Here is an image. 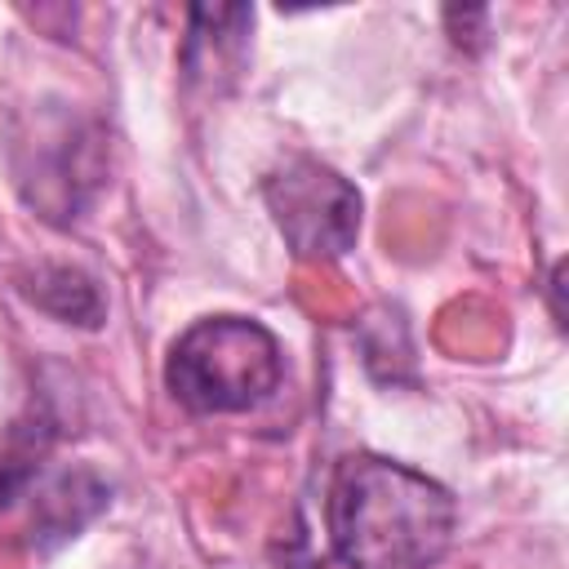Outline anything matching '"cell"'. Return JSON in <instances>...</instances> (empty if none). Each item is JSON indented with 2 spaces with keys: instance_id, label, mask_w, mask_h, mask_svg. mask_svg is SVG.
<instances>
[{
  "instance_id": "6da1fadb",
  "label": "cell",
  "mask_w": 569,
  "mask_h": 569,
  "mask_svg": "<svg viewBox=\"0 0 569 569\" xmlns=\"http://www.w3.org/2000/svg\"><path fill=\"white\" fill-rule=\"evenodd\" d=\"M325 516L333 556L347 569H427L445 556L458 507L422 471L351 453L333 467Z\"/></svg>"
},
{
  "instance_id": "7a4b0ae2",
  "label": "cell",
  "mask_w": 569,
  "mask_h": 569,
  "mask_svg": "<svg viewBox=\"0 0 569 569\" xmlns=\"http://www.w3.org/2000/svg\"><path fill=\"white\" fill-rule=\"evenodd\" d=\"M280 342L244 316L196 320L164 365L169 391L191 413H244L280 387Z\"/></svg>"
},
{
  "instance_id": "3957f363",
  "label": "cell",
  "mask_w": 569,
  "mask_h": 569,
  "mask_svg": "<svg viewBox=\"0 0 569 569\" xmlns=\"http://www.w3.org/2000/svg\"><path fill=\"white\" fill-rule=\"evenodd\" d=\"M18 182L53 222H71L102 182V133L67 107L36 116L18 142Z\"/></svg>"
},
{
  "instance_id": "277c9868",
  "label": "cell",
  "mask_w": 569,
  "mask_h": 569,
  "mask_svg": "<svg viewBox=\"0 0 569 569\" xmlns=\"http://www.w3.org/2000/svg\"><path fill=\"white\" fill-rule=\"evenodd\" d=\"M267 204L298 258H338L360 231V191L316 160H289L267 178Z\"/></svg>"
},
{
  "instance_id": "5b68a950",
  "label": "cell",
  "mask_w": 569,
  "mask_h": 569,
  "mask_svg": "<svg viewBox=\"0 0 569 569\" xmlns=\"http://www.w3.org/2000/svg\"><path fill=\"white\" fill-rule=\"evenodd\" d=\"M36 498H31V542L36 551H53L58 542L76 538L107 502L111 489L89 471V467H71V471H53V476H36Z\"/></svg>"
},
{
  "instance_id": "8992f818",
  "label": "cell",
  "mask_w": 569,
  "mask_h": 569,
  "mask_svg": "<svg viewBox=\"0 0 569 569\" xmlns=\"http://www.w3.org/2000/svg\"><path fill=\"white\" fill-rule=\"evenodd\" d=\"M27 298L67 325H102V293L76 267H36V276L27 280Z\"/></svg>"
},
{
  "instance_id": "52a82bcc",
  "label": "cell",
  "mask_w": 569,
  "mask_h": 569,
  "mask_svg": "<svg viewBox=\"0 0 569 569\" xmlns=\"http://www.w3.org/2000/svg\"><path fill=\"white\" fill-rule=\"evenodd\" d=\"M249 18H253L249 9H191V31H187L182 58H196L200 49H209V58L191 76H218V71H227L240 58V49H244Z\"/></svg>"
}]
</instances>
